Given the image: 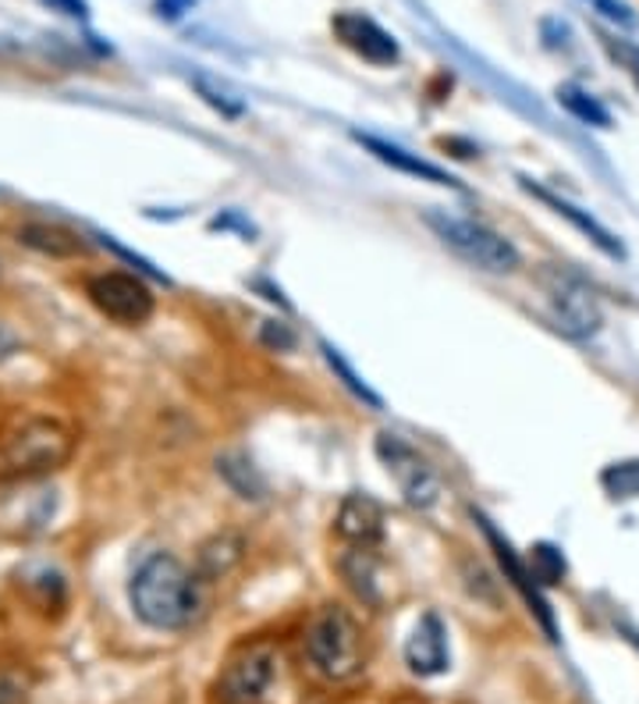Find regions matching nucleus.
<instances>
[{"label": "nucleus", "mask_w": 639, "mask_h": 704, "mask_svg": "<svg viewBox=\"0 0 639 704\" xmlns=\"http://www.w3.org/2000/svg\"><path fill=\"white\" fill-rule=\"evenodd\" d=\"M273 677H278V655L270 644H246L221 669V704H260L270 694Z\"/></svg>", "instance_id": "6"}, {"label": "nucleus", "mask_w": 639, "mask_h": 704, "mask_svg": "<svg viewBox=\"0 0 639 704\" xmlns=\"http://www.w3.org/2000/svg\"><path fill=\"white\" fill-rule=\"evenodd\" d=\"M324 359H327V367H330L334 373H338V378H341V384H345L348 392H352L359 402H367L370 410H380V406H384V402H380V395L373 392V388H370L367 381H362L352 367L345 364V356H341L338 349H334V346H324Z\"/></svg>", "instance_id": "21"}, {"label": "nucleus", "mask_w": 639, "mask_h": 704, "mask_svg": "<svg viewBox=\"0 0 639 704\" xmlns=\"http://www.w3.org/2000/svg\"><path fill=\"white\" fill-rule=\"evenodd\" d=\"M260 342L267 349H278V353H288V349H295V332L288 327L284 321H267L264 327H260Z\"/></svg>", "instance_id": "22"}, {"label": "nucleus", "mask_w": 639, "mask_h": 704, "mask_svg": "<svg viewBox=\"0 0 639 704\" xmlns=\"http://www.w3.org/2000/svg\"><path fill=\"white\" fill-rule=\"evenodd\" d=\"M306 655L327 680H352L362 669V634L345 608H324L306 634Z\"/></svg>", "instance_id": "4"}, {"label": "nucleus", "mask_w": 639, "mask_h": 704, "mask_svg": "<svg viewBox=\"0 0 639 704\" xmlns=\"http://www.w3.org/2000/svg\"><path fill=\"white\" fill-rule=\"evenodd\" d=\"M405 666L416 672L419 680L445 677L451 669V644H448V626L437 612H423L413 634L405 640Z\"/></svg>", "instance_id": "10"}, {"label": "nucleus", "mask_w": 639, "mask_h": 704, "mask_svg": "<svg viewBox=\"0 0 639 704\" xmlns=\"http://www.w3.org/2000/svg\"><path fill=\"white\" fill-rule=\"evenodd\" d=\"M523 189L529 192V197H537L540 203H547L551 211L558 214V217H565V221H572L575 228H580L593 246H597L601 253H607V257H615V260H621L626 257V246L618 243V238L604 228V224L597 221V217H590L586 211H580V206H572L569 200H558L554 192H547V189H540V186H532V182H523Z\"/></svg>", "instance_id": "14"}, {"label": "nucleus", "mask_w": 639, "mask_h": 704, "mask_svg": "<svg viewBox=\"0 0 639 704\" xmlns=\"http://www.w3.org/2000/svg\"><path fill=\"white\" fill-rule=\"evenodd\" d=\"M593 8H597L604 19H612L618 25H626V29H636L639 19H636V11L626 4V0H593Z\"/></svg>", "instance_id": "25"}, {"label": "nucleus", "mask_w": 639, "mask_h": 704, "mask_svg": "<svg viewBox=\"0 0 639 704\" xmlns=\"http://www.w3.org/2000/svg\"><path fill=\"white\" fill-rule=\"evenodd\" d=\"M75 452V434L54 416H22L0 434V481H36L60 470Z\"/></svg>", "instance_id": "2"}, {"label": "nucleus", "mask_w": 639, "mask_h": 704, "mask_svg": "<svg viewBox=\"0 0 639 704\" xmlns=\"http://www.w3.org/2000/svg\"><path fill=\"white\" fill-rule=\"evenodd\" d=\"M242 551H246V541H242L238 534H232V530L217 534L213 541H206V545L200 548V577H203V580L224 577L227 569H232V566L242 559Z\"/></svg>", "instance_id": "17"}, {"label": "nucleus", "mask_w": 639, "mask_h": 704, "mask_svg": "<svg viewBox=\"0 0 639 704\" xmlns=\"http://www.w3.org/2000/svg\"><path fill=\"white\" fill-rule=\"evenodd\" d=\"M526 566H529V573L537 577L540 588H554V583L565 580V556H561V551L554 545H547V541L529 548V562Z\"/></svg>", "instance_id": "20"}, {"label": "nucleus", "mask_w": 639, "mask_h": 704, "mask_svg": "<svg viewBox=\"0 0 639 704\" xmlns=\"http://www.w3.org/2000/svg\"><path fill=\"white\" fill-rule=\"evenodd\" d=\"M19 238L29 246V249H40V253H47V257H79V253L86 249L82 246V238L68 232V228H60V224H25V228L19 232Z\"/></svg>", "instance_id": "16"}, {"label": "nucleus", "mask_w": 639, "mask_h": 704, "mask_svg": "<svg viewBox=\"0 0 639 704\" xmlns=\"http://www.w3.org/2000/svg\"><path fill=\"white\" fill-rule=\"evenodd\" d=\"M195 86H200V93H203V100L210 103L213 111H221L224 118H238L242 114V103L238 100H232L224 93V89H213L206 79H195Z\"/></svg>", "instance_id": "23"}, {"label": "nucleus", "mask_w": 639, "mask_h": 704, "mask_svg": "<svg viewBox=\"0 0 639 704\" xmlns=\"http://www.w3.org/2000/svg\"><path fill=\"white\" fill-rule=\"evenodd\" d=\"M377 456L394 481H399L408 505L413 509H434L437 505V499H440L437 473L405 438H399V434H391V431L377 434Z\"/></svg>", "instance_id": "7"}, {"label": "nucleus", "mask_w": 639, "mask_h": 704, "mask_svg": "<svg viewBox=\"0 0 639 704\" xmlns=\"http://www.w3.org/2000/svg\"><path fill=\"white\" fill-rule=\"evenodd\" d=\"M356 143L367 146L380 164H388V168L402 171V175L423 178V182H434V186H459V178H455V175H448L445 168H437V164H430V160H423L419 154H408V149L399 146V143H388V139H377V136H362V132H356Z\"/></svg>", "instance_id": "13"}, {"label": "nucleus", "mask_w": 639, "mask_h": 704, "mask_svg": "<svg viewBox=\"0 0 639 704\" xmlns=\"http://www.w3.org/2000/svg\"><path fill=\"white\" fill-rule=\"evenodd\" d=\"M14 349H19V335H14L8 324H0V364H4Z\"/></svg>", "instance_id": "28"}, {"label": "nucleus", "mask_w": 639, "mask_h": 704, "mask_svg": "<svg viewBox=\"0 0 639 704\" xmlns=\"http://www.w3.org/2000/svg\"><path fill=\"white\" fill-rule=\"evenodd\" d=\"M558 103H561V108H565L572 118H580V122H586V125L612 128V111H607L597 97H590L586 89H580V86H561V89H558Z\"/></svg>", "instance_id": "18"}, {"label": "nucleus", "mask_w": 639, "mask_h": 704, "mask_svg": "<svg viewBox=\"0 0 639 704\" xmlns=\"http://www.w3.org/2000/svg\"><path fill=\"white\" fill-rule=\"evenodd\" d=\"M330 29H334V36H338L348 51L359 54L362 62H370L377 68H388V65H394L402 57L394 36L388 33V29H380L373 19H367V14L341 11V14H334Z\"/></svg>", "instance_id": "11"}, {"label": "nucleus", "mask_w": 639, "mask_h": 704, "mask_svg": "<svg viewBox=\"0 0 639 704\" xmlns=\"http://www.w3.org/2000/svg\"><path fill=\"white\" fill-rule=\"evenodd\" d=\"M604 47H607V54L615 57V62L626 68L632 79H636V86H639V47L636 43H626V40H604Z\"/></svg>", "instance_id": "24"}, {"label": "nucleus", "mask_w": 639, "mask_h": 704, "mask_svg": "<svg viewBox=\"0 0 639 704\" xmlns=\"http://www.w3.org/2000/svg\"><path fill=\"white\" fill-rule=\"evenodd\" d=\"M480 519V527H483V537L491 541V548H494V559H497V566L505 569V577L512 580V588L523 594V602L529 605V612L532 616L540 619V626L547 634H551V640H558V630H554V616H551V605H547V597H543V591H540V583H537V577L529 573V566L519 559V551L512 548V541L508 537H501L497 530H494V523L491 519H483V516H477Z\"/></svg>", "instance_id": "9"}, {"label": "nucleus", "mask_w": 639, "mask_h": 704, "mask_svg": "<svg viewBox=\"0 0 639 704\" xmlns=\"http://www.w3.org/2000/svg\"><path fill=\"white\" fill-rule=\"evenodd\" d=\"M426 224H430V232L451 253H459L466 264L480 267L486 275H512L515 267H519V249H515L505 235H497L494 228H486L480 221L430 211L426 214Z\"/></svg>", "instance_id": "3"}, {"label": "nucleus", "mask_w": 639, "mask_h": 704, "mask_svg": "<svg viewBox=\"0 0 639 704\" xmlns=\"http://www.w3.org/2000/svg\"><path fill=\"white\" fill-rule=\"evenodd\" d=\"M135 619L149 630H186L203 616V577L189 573L175 556H149L128 583Z\"/></svg>", "instance_id": "1"}, {"label": "nucleus", "mask_w": 639, "mask_h": 704, "mask_svg": "<svg viewBox=\"0 0 639 704\" xmlns=\"http://www.w3.org/2000/svg\"><path fill=\"white\" fill-rule=\"evenodd\" d=\"M547 295H551V313L554 327L569 338H590L601 332L604 313L601 303L593 299V292L580 278L569 275H551L547 278Z\"/></svg>", "instance_id": "8"}, {"label": "nucleus", "mask_w": 639, "mask_h": 704, "mask_svg": "<svg viewBox=\"0 0 639 704\" xmlns=\"http://www.w3.org/2000/svg\"><path fill=\"white\" fill-rule=\"evenodd\" d=\"M192 4H195V0H157V11H160V19L175 22V19H181V14H186Z\"/></svg>", "instance_id": "27"}, {"label": "nucleus", "mask_w": 639, "mask_h": 704, "mask_svg": "<svg viewBox=\"0 0 639 704\" xmlns=\"http://www.w3.org/2000/svg\"><path fill=\"white\" fill-rule=\"evenodd\" d=\"M217 473L224 477V484L232 488L238 499H253V502L267 499V477L253 467L249 456H242V452L221 456L217 459Z\"/></svg>", "instance_id": "15"}, {"label": "nucleus", "mask_w": 639, "mask_h": 704, "mask_svg": "<svg viewBox=\"0 0 639 704\" xmlns=\"http://www.w3.org/2000/svg\"><path fill=\"white\" fill-rule=\"evenodd\" d=\"M51 11H60V14H68V19H86L89 8H86V0H43Z\"/></svg>", "instance_id": "26"}, {"label": "nucleus", "mask_w": 639, "mask_h": 704, "mask_svg": "<svg viewBox=\"0 0 639 704\" xmlns=\"http://www.w3.org/2000/svg\"><path fill=\"white\" fill-rule=\"evenodd\" d=\"M601 488L607 499H615V502L639 499V459H621V462H612V467H604Z\"/></svg>", "instance_id": "19"}, {"label": "nucleus", "mask_w": 639, "mask_h": 704, "mask_svg": "<svg viewBox=\"0 0 639 704\" xmlns=\"http://www.w3.org/2000/svg\"><path fill=\"white\" fill-rule=\"evenodd\" d=\"M334 530L352 548H377V541L384 537V505L359 491L345 494L338 519H334Z\"/></svg>", "instance_id": "12"}, {"label": "nucleus", "mask_w": 639, "mask_h": 704, "mask_svg": "<svg viewBox=\"0 0 639 704\" xmlns=\"http://www.w3.org/2000/svg\"><path fill=\"white\" fill-rule=\"evenodd\" d=\"M86 295L103 317H111L114 324H125V327L146 324L157 310V299H154V292H149V284L135 275H125V271L93 275L86 281Z\"/></svg>", "instance_id": "5"}]
</instances>
